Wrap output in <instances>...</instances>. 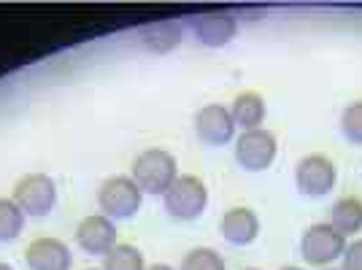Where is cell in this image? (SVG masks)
<instances>
[{
    "label": "cell",
    "mask_w": 362,
    "mask_h": 270,
    "mask_svg": "<svg viewBox=\"0 0 362 270\" xmlns=\"http://www.w3.org/2000/svg\"><path fill=\"white\" fill-rule=\"evenodd\" d=\"M276 154H279V141L265 127L246 130L235 138V163L249 173L268 170L276 163Z\"/></svg>",
    "instance_id": "5"
},
{
    "label": "cell",
    "mask_w": 362,
    "mask_h": 270,
    "mask_svg": "<svg viewBox=\"0 0 362 270\" xmlns=\"http://www.w3.org/2000/svg\"><path fill=\"white\" fill-rule=\"evenodd\" d=\"M14 203L22 213L46 216L57 203V187L46 173H28L14 184Z\"/></svg>",
    "instance_id": "7"
},
{
    "label": "cell",
    "mask_w": 362,
    "mask_h": 270,
    "mask_svg": "<svg viewBox=\"0 0 362 270\" xmlns=\"http://www.w3.org/2000/svg\"><path fill=\"white\" fill-rule=\"evenodd\" d=\"M130 179L141 187V192L165 195L170 184L179 179V163L165 149H146L133 160V176Z\"/></svg>",
    "instance_id": "1"
},
{
    "label": "cell",
    "mask_w": 362,
    "mask_h": 270,
    "mask_svg": "<svg viewBox=\"0 0 362 270\" xmlns=\"http://www.w3.org/2000/svg\"><path fill=\"white\" fill-rule=\"evenodd\" d=\"M295 184L303 195L325 197L338 184V168L325 154H305L295 165Z\"/></svg>",
    "instance_id": "6"
},
{
    "label": "cell",
    "mask_w": 362,
    "mask_h": 270,
    "mask_svg": "<svg viewBox=\"0 0 362 270\" xmlns=\"http://www.w3.org/2000/svg\"><path fill=\"white\" fill-rule=\"evenodd\" d=\"M327 225H332L341 235H360L362 233V200L354 195L338 197L327 211Z\"/></svg>",
    "instance_id": "13"
},
{
    "label": "cell",
    "mask_w": 362,
    "mask_h": 270,
    "mask_svg": "<svg viewBox=\"0 0 362 270\" xmlns=\"http://www.w3.org/2000/svg\"><path fill=\"white\" fill-rule=\"evenodd\" d=\"M103 270H146L144 254L130 243H117L106 257H103Z\"/></svg>",
    "instance_id": "16"
},
{
    "label": "cell",
    "mask_w": 362,
    "mask_h": 270,
    "mask_svg": "<svg viewBox=\"0 0 362 270\" xmlns=\"http://www.w3.org/2000/svg\"><path fill=\"white\" fill-rule=\"evenodd\" d=\"M281 270H303V268H295V265H289V268H281Z\"/></svg>",
    "instance_id": "23"
},
{
    "label": "cell",
    "mask_w": 362,
    "mask_h": 270,
    "mask_svg": "<svg viewBox=\"0 0 362 270\" xmlns=\"http://www.w3.org/2000/svg\"><path fill=\"white\" fill-rule=\"evenodd\" d=\"M181 270H227V265L219 252L200 246V249L187 252V257L181 259Z\"/></svg>",
    "instance_id": "18"
},
{
    "label": "cell",
    "mask_w": 362,
    "mask_h": 270,
    "mask_svg": "<svg viewBox=\"0 0 362 270\" xmlns=\"http://www.w3.org/2000/svg\"><path fill=\"white\" fill-rule=\"evenodd\" d=\"M243 270H259V268H243Z\"/></svg>",
    "instance_id": "24"
},
{
    "label": "cell",
    "mask_w": 362,
    "mask_h": 270,
    "mask_svg": "<svg viewBox=\"0 0 362 270\" xmlns=\"http://www.w3.org/2000/svg\"><path fill=\"white\" fill-rule=\"evenodd\" d=\"M98 206L108 219H130L144 206V192L130 176H111L98 189Z\"/></svg>",
    "instance_id": "3"
},
{
    "label": "cell",
    "mask_w": 362,
    "mask_h": 270,
    "mask_svg": "<svg viewBox=\"0 0 362 270\" xmlns=\"http://www.w3.org/2000/svg\"><path fill=\"white\" fill-rule=\"evenodd\" d=\"M341 270H362V238L346 243L344 257H341Z\"/></svg>",
    "instance_id": "20"
},
{
    "label": "cell",
    "mask_w": 362,
    "mask_h": 270,
    "mask_svg": "<svg viewBox=\"0 0 362 270\" xmlns=\"http://www.w3.org/2000/svg\"><path fill=\"white\" fill-rule=\"evenodd\" d=\"M181 38H184V25L176 19H160V22H151L146 28H141V44L157 54L170 52Z\"/></svg>",
    "instance_id": "14"
},
{
    "label": "cell",
    "mask_w": 362,
    "mask_h": 270,
    "mask_svg": "<svg viewBox=\"0 0 362 270\" xmlns=\"http://www.w3.org/2000/svg\"><path fill=\"white\" fill-rule=\"evenodd\" d=\"M76 243L81 252L95 257H106L117 246V225L103 213H90L76 227Z\"/></svg>",
    "instance_id": "8"
},
{
    "label": "cell",
    "mask_w": 362,
    "mask_h": 270,
    "mask_svg": "<svg viewBox=\"0 0 362 270\" xmlns=\"http://www.w3.org/2000/svg\"><path fill=\"white\" fill-rule=\"evenodd\" d=\"M189 30L200 44L206 46H225L235 38L238 22L227 11H206V14L189 16Z\"/></svg>",
    "instance_id": "10"
},
{
    "label": "cell",
    "mask_w": 362,
    "mask_h": 270,
    "mask_svg": "<svg viewBox=\"0 0 362 270\" xmlns=\"http://www.w3.org/2000/svg\"><path fill=\"white\" fill-rule=\"evenodd\" d=\"M346 249V235H341L338 230L327 222H319L311 225L300 238V254L308 265H317V268H327L330 262L341 259Z\"/></svg>",
    "instance_id": "4"
},
{
    "label": "cell",
    "mask_w": 362,
    "mask_h": 270,
    "mask_svg": "<svg viewBox=\"0 0 362 270\" xmlns=\"http://www.w3.org/2000/svg\"><path fill=\"white\" fill-rule=\"evenodd\" d=\"M87 270H98V268H87Z\"/></svg>",
    "instance_id": "26"
},
{
    "label": "cell",
    "mask_w": 362,
    "mask_h": 270,
    "mask_svg": "<svg viewBox=\"0 0 362 270\" xmlns=\"http://www.w3.org/2000/svg\"><path fill=\"white\" fill-rule=\"evenodd\" d=\"M163 203H165V211L173 219L192 222L209 206V189H206L203 179L181 173L179 179L170 184V189L163 195Z\"/></svg>",
    "instance_id": "2"
},
{
    "label": "cell",
    "mask_w": 362,
    "mask_h": 270,
    "mask_svg": "<svg viewBox=\"0 0 362 270\" xmlns=\"http://www.w3.org/2000/svg\"><path fill=\"white\" fill-rule=\"evenodd\" d=\"M341 133L349 143L362 146V100H354L341 111Z\"/></svg>",
    "instance_id": "19"
},
{
    "label": "cell",
    "mask_w": 362,
    "mask_h": 270,
    "mask_svg": "<svg viewBox=\"0 0 362 270\" xmlns=\"http://www.w3.org/2000/svg\"><path fill=\"white\" fill-rule=\"evenodd\" d=\"M322 270H335V268H322Z\"/></svg>",
    "instance_id": "25"
},
{
    "label": "cell",
    "mask_w": 362,
    "mask_h": 270,
    "mask_svg": "<svg viewBox=\"0 0 362 270\" xmlns=\"http://www.w3.org/2000/svg\"><path fill=\"white\" fill-rule=\"evenodd\" d=\"M146 270H173L170 265H163V262H157V265H149Z\"/></svg>",
    "instance_id": "21"
},
{
    "label": "cell",
    "mask_w": 362,
    "mask_h": 270,
    "mask_svg": "<svg viewBox=\"0 0 362 270\" xmlns=\"http://www.w3.org/2000/svg\"><path fill=\"white\" fill-rule=\"evenodd\" d=\"M25 230V213L14 197H0V240H16Z\"/></svg>",
    "instance_id": "17"
},
{
    "label": "cell",
    "mask_w": 362,
    "mask_h": 270,
    "mask_svg": "<svg viewBox=\"0 0 362 270\" xmlns=\"http://www.w3.org/2000/svg\"><path fill=\"white\" fill-rule=\"evenodd\" d=\"M25 262L30 270H71V249L60 238H35L25 249Z\"/></svg>",
    "instance_id": "11"
},
{
    "label": "cell",
    "mask_w": 362,
    "mask_h": 270,
    "mask_svg": "<svg viewBox=\"0 0 362 270\" xmlns=\"http://www.w3.org/2000/svg\"><path fill=\"white\" fill-rule=\"evenodd\" d=\"M219 233L233 246H249L259 235V216L246 206H233L222 213Z\"/></svg>",
    "instance_id": "12"
},
{
    "label": "cell",
    "mask_w": 362,
    "mask_h": 270,
    "mask_svg": "<svg viewBox=\"0 0 362 270\" xmlns=\"http://www.w3.org/2000/svg\"><path fill=\"white\" fill-rule=\"evenodd\" d=\"M195 133L209 146H225L227 141L235 138V122L230 108L222 103L203 105L195 114Z\"/></svg>",
    "instance_id": "9"
},
{
    "label": "cell",
    "mask_w": 362,
    "mask_h": 270,
    "mask_svg": "<svg viewBox=\"0 0 362 270\" xmlns=\"http://www.w3.org/2000/svg\"><path fill=\"white\" fill-rule=\"evenodd\" d=\"M0 270H14L11 265H6V262H0Z\"/></svg>",
    "instance_id": "22"
},
{
    "label": "cell",
    "mask_w": 362,
    "mask_h": 270,
    "mask_svg": "<svg viewBox=\"0 0 362 270\" xmlns=\"http://www.w3.org/2000/svg\"><path fill=\"white\" fill-rule=\"evenodd\" d=\"M230 114H233L235 127H243V133L246 130H257L262 124V119H265V100H262L259 92H238L233 105H230Z\"/></svg>",
    "instance_id": "15"
}]
</instances>
